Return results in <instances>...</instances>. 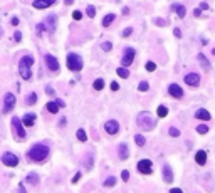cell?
<instances>
[{"label": "cell", "mask_w": 215, "mask_h": 193, "mask_svg": "<svg viewBox=\"0 0 215 193\" xmlns=\"http://www.w3.org/2000/svg\"><path fill=\"white\" fill-rule=\"evenodd\" d=\"M49 146L47 145H42V143H37V145H34L30 148V150L27 151V155L25 156L30 159V161H35V163H42L47 159L49 156Z\"/></svg>", "instance_id": "obj_1"}, {"label": "cell", "mask_w": 215, "mask_h": 193, "mask_svg": "<svg viewBox=\"0 0 215 193\" xmlns=\"http://www.w3.org/2000/svg\"><path fill=\"white\" fill-rule=\"evenodd\" d=\"M34 64V59H32L30 56H25L20 59L19 62V72H20V77H22L24 81H29L32 77V71H30V65Z\"/></svg>", "instance_id": "obj_2"}, {"label": "cell", "mask_w": 215, "mask_h": 193, "mask_svg": "<svg viewBox=\"0 0 215 193\" xmlns=\"http://www.w3.org/2000/svg\"><path fill=\"white\" fill-rule=\"evenodd\" d=\"M66 64H67V69L72 72H79L82 69V59L77 54H67L66 57Z\"/></svg>", "instance_id": "obj_3"}, {"label": "cell", "mask_w": 215, "mask_h": 193, "mask_svg": "<svg viewBox=\"0 0 215 193\" xmlns=\"http://www.w3.org/2000/svg\"><path fill=\"white\" fill-rule=\"evenodd\" d=\"M12 131H14L15 138H17L19 141H22V139L25 138V128H24V124H22V119L17 116L12 118Z\"/></svg>", "instance_id": "obj_4"}, {"label": "cell", "mask_w": 215, "mask_h": 193, "mask_svg": "<svg viewBox=\"0 0 215 193\" xmlns=\"http://www.w3.org/2000/svg\"><path fill=\"white\" fill-rule=\"evenodd\" d=\"M138 126H141L144 131H151L155 128V121H153V118L148 113H141L138 116Z\"/></svg>", "instance_id": "obj_5"}, {"label": "cell", "mask_w": 215, "mask_h": 193, "mask_svg": "<svg viewBox=\"0 0 215 193\" xmlns=\"http://www.w3.org/2000/svg\"><path fill=\"white\" fill-rule=\"evenodd\" d=\"M2 163L5 166L15 168V166L19 165V156H17V155H14L12 151H5V153L2 155Z\"/></svg>", "instance_id": "obj_6"}, {"label": "cell", "mask_w": 215, "mask_h": 193, "mask_svg": "<svg viewBox=\"0 0 215 193\" xmlns=\"http://www.w3.org/2000/svg\"><path fill=\"white\" fill-rule=\"evenodd\" d=\"M135 56H136L135 49H133V47H126V49H125V54H123V57H121V64H123V67H128V65L133 64Z\"/></svg>", "instance_id": "obj_7"}, {"label": "cell", "mask_w": 215, "mask_h": 193, "mask_svg": "<svg viewBox=\"0 0 215 193\" xmlns=\"http://www.w3.org/2000/svg\"><path fill=\"white\" fill-rule=\"evenodd\" d=\"M15 102H17V99H15V96L12 92H7L5 97H3V113H10L12 109L15 108Z\"/></svg>", "instance_id": "obj_8"}, {"label": "cell", "mask_w": 215, "mask_h": 193, "mask_svg": "<svg viewBox=\"0 0 215 193\" xmlns=\"http://www.w3.org/2000/svg\"><path fill=\"white\" fill-rule=\"evenodd\" d=\"M151 165H153V163L150 161V159H140V161H138V166H136V168H138V171H140V173H141V175H151Z\"/></svg>", "instance_id": "obj_9"}, {"label": "cell", "mask_w": 215, "mask_h": 193, "mask_svg": "<svg viewBox=\"0 0 215 193\" xmlns=\"http://www.w3.org/2000/svg\"><path fill=\"white\" fill-rule=\"evenodd\" d=\"M44 59H45V64H47L49 71H52V72H57V71H59V61H57L54 56L47 54V56L44 57Z\"/></svg>", "instance_id": "obj_10"}, {"label": "cell", "mask_w": 215, "mask_h": 193, "mask_svg": "<svg viewBox=\"0 0 215 193\" xmlns=\"http://www.w3.org/2000/svg\"><path fill=\"white\" fill-rule=\"evenodd\" d=\"M104 131L108 134H118V131H119V123L116 119H111V121H108L106 124H104Z\"/></svg>", "instance_id": "obj_11"}, {"label": "cell", "mask_w": 215, "mask_h": 193, "mask_svg": "<svg viewBox=\"0 0 215 193\" xmlns=\"http://www.w3.org/2000/svg\"><path fill=\"white\" fill-rule=\"evenodd\" d=\"M168 92H170L172 97H176V99H181V97H183V89H181L178 84H170L168 86Z\"/></svg>", "instance_id": "obj_12"}, {"label": "cell", "mask_w": 215, "mask_h": 193, "mask_svg": "<svg viewBox=\"0 0 215 193\" xmlns=\"http://www.w3.org/2000/svg\"><path fill=\"white\" fill-rule=\"evenodd\" d=\"M22 124H24V128H32V126L35 124V114H34V113H27V114H24V118H22Z\"/></svg>", "instance_id": "obj_13"}, {"label": "cell", "mask_w": 215, "mask_h": 193, "mask_svg": "<svg viewBox=\"0 0 215 193\" xmlns=\"http://www.w3.org/2000/svg\"><path fill=\"white\" fill-rule=\"evenodd\" d=\"M198 83H200V76L195 72H190L185 76V84H188V86H198Z\"/></svg>", "instance_id": "obj_14"}, {"label": "cell", "mask_w": 215, "mask_h": 193, "mask_svg": "<svg viewBox=\"0 0 215 193\" xmlns=\"http://www.w3.org/2000/svg\"><path fill=\"white\" fill-rule=\"evenodd\" d=\"M52 3H56V0H34V9H47V7H51Z\"/></svg>", "instance_id": "obj_15"}, {"label": "cell", "mask_w": 215, "mask_h": 193, "mask_svg": "<svg viewBox=\"0 0 215 193\" xmlns=\"http://www.w3.org/2000/svg\"><path fill=\"white\" fill-rule=\"evenodd\" d=\"M163 180L167 183H172L173 182V171H172L170 165H165L163 166Z\"/></svg>", "instance_id": "obj_16"}, {"label": "cell", "mask_w": 215, "mask_h": 193, "mask_svg": "<svg viewBox=\"0 0 215 193\" xmlns=\"http://www.w3.org/2000/svg\"><path fill=\"white\" fill-rule=\"evenodd\" d=\"M195 161H197V165H205L207 163V151H204V150L197 151L195 153Z\"/></svg>", "instance_id": "obj_17"}, {"label": "cell", "mask_w": 215, "mask_h": 193, "mask_svg": "<svg viewBox=\"0 0 215 193\" xmlns=\"http://www.w3.org/2000/svg\"><path fill=\"white\" fill-rule=\"evenodd\" d=\"M195 118H197V119H202V121H210V118H212V116H210V113L207 109H198L195 113Z\"/></svg>", "instance_id": "obj_18"}, {"label": "cell", "mask_w": 215, "mask_h": 193, "mask_svg": "<svg viewBox=\"0 0 215 193\" xmlns=\"http://www.w3.org/2000/svg\"><path fill=\"white\" fill-rule=\"evenodd\" d=\"M45 109H47L49 113H52V114H57V113H59V106L56 104V101H49L47 104H45Z\"/></svg>", "instance_id": "obj_19"}, {"label": "cell", "mask_w": 215, "mask_h": 193, "mask_svg": "<svg viewBox=\"0 0 215 193\" xmlns=\"http://www.w3.org/2000/svg\"><path fill=\"white\" fill-rule=\"evenodd\" d=\"M93 163H94V155L89 153L86 155V158H84V165H86V170H91V168H93Z\"/></svg>", "instance_id": "obj_20"}, {"label": "cell", "mask_w": 215, "mask_h": 193, "mask_svg": "<svg viewBox=\"0 0 215 193\" xmlns=\"http://www.w3.org/2000/svg\"><path fill=\"white\" fill-rule=\"evenodd\" d=\"M173 10H176V14H178L180 19H183L185 14H187V9H185V5H180V3H175V5H173Z\"/></svg>", "instance_id": "obj_21"}, {"label": "cell", "mask_w": 215, "mask_h": 193, "mask_svg": "<svg viewBox=\"0 0 215 193\" xmlns=\"http://www.w3.org/2000/svg\"><path fill=\"white\" fill-rule=\"evenodd\" d=\"M118 150H119V158L121 159H126L128 156H130V153H128V146L125 145V143H121Z\"/></svg>", "instance_id": "obj_22"}, {"label": "cell", "mask_w": 215, "mask_h": 193, "mask_svg": "<svg viewBox=\"0 0 215 193\" xmlns=\"http://www.w3.org/2000/svg\"><path fill=\"white\" fill-rule=\"evenodd\" d=\"M39 175H37V173H29L27 176H25V182L27 183H30V185H37V183H39Z\"/></svg>", "instance_id": "obj_23"}, {"label": "cell", "mask_w": 215, "mask_h": 193, "mask_svg": "<svg viewBox=\"0 0 215 193\" xmlns=\"http://www.w3.org/2000/svg\"><path fill=\"white\" fill-rule=\"evenodd\" d=\"M198 62L202 64V67H204L205 71H208V69H210V62H208V59H207L204 54H198Z\"/></svg>", "instance_id": "obj_24"}, {"label": "cell", "mask_w": 215, "mask_h": 193, "mask_svg": "<svg viewBox=\"0 0 215 193\" xmlns=\"http://www.w3.org/2000/svg\"><path fill=\"white\" fill-rule=\"evenodd\" d=\"M114 17H116V15L114 14H108L104 19H103V27H109L111 24L114 22Z\"/></svg>", "instance_id": "obj_25"}, {"label": "cell", "mask_w": 215, "mask_h": 193, "mask_svg": "<svg viewBox=\"0 0 215 193\" xmlns=\"http://www.w3.org/2000/svg\"><path fill=\"white\" fill-rule=\"evenodd\" d=\"M76 138L79 139L81 143H86V141H88V134H86V131H84V129H81V128L76 131Z\"/></svg>", "instance_id": "obj_26"}, {"label": "cell", "mask_w": 215, "mask_h": 193, "mask_svg": "<svg viewBox=\"0 0 215 193\" xmlns=\"http://www.w3.org/2000/svg\"><path fill=\"white\" fill-rule=\"evenodd\" d=\"M116 74L121 77V79H128V77H130V71H128L126 67H118L116 69Z\"/></svg>", "instance_id": "obj_27"}, {"label": "cell", "mask_w": 215, "mask_h": 193, "mask_svg": "<svg viewBox=\"0 0 215 193\" xmlns=\"http://www.w3.org/2000/svg\"><path fill=\"white\" fill-rule=\"evenodd\" d=\"M35 102H37V94L35 92H30V94H29V97L25 99V104L27 106H34Z\"/></svg>", "instance_id": "obj_28"}, {"label": "cell", "mask_w": 215, "mask_h": 193, "mask_svg": "<svg viewBox=\"0 0 215 193\" xmlns=\"http://www.w3.org/2000/svg\"><path fill=\"white\" fill-rule=\"evenodd\" d=\"M156 114H158L160 118H167V116H168V108H167V106H158V109H156Z\"/></svg>", "instance_id": "obj_29"}, {"label": "cell", "mask_w": 215, "mask_h": 193, "mask_svg": "<svg viewBox=\"0 0 215 193\" xmlns=\"http://www.w3.org/2000/svg\"><path fill=\"white\" fill-rule=\"evenodd\" d=\"M135 143L138 146H144V145H146V139H144L143 134H135Z\"/></svg>", "instance_id": "obj_30"}, {"label": "cell", "mask_w": 215, "mask_h": 193, "mask_svg": "<svg viewBox=\"0 0 215 193\" xmlns=\"http://www.w3.org/2000/svg\"><path fill=\"white\" fill-rule=\"evenodd\" d=\"M93 88L96 89V91H101L103 88H104V81L101 79V77H99V79H96L94 81V84H93Z\"/></svg>", "instance_id": "obj_31"}, {"label": "cell", "mask_w": 215, "mask_h": 193, "mask_svg": "<svg viewBox=\"0 0 215 193\" xmlns=\"http://www.w3.org/2000/svg\"><path fill=\"white\" fill-rule=\"evenodd\" d=\"M47 25H49V30H54V25H56V15H47Z\"/></svg>", "instance_id": "obj_32"}, {"label": "cell", "mask_w": 215, "mask_h": 193, "mask_svg": "<svg viewBox=\"0 0 215 193\" xmlns=\"http://www.w3.org/2000/svg\"><path fill=\"white\" fill-rule=\"evenodd\" d=\"M114 185H116V178H114V176H109V178L108 180H104V183H103V186H114Z\"/></svg>", "instance_id": "obj_33"}, {"label": "cell", "mask_w": 215, "mask_h": 193, "mask_svg": "<svg viewBox=\"0 0 215 193\" xmlns=\"http://www.w3.org/2000/svg\"><path fill=\"white\" fill-rule=\"evenodd\" d=\"M148 89H150V84H148L146 81H141V83L138 84V91L144 92V91H148Z\"/></svg>", "instance_id": "obj_34"}, {"label": "cell", "mask_w": 215, "mask_h": 193, "mask_svg": "<svg viewBox=\"0 0 215 193\" xmlns=\"http://www.w3.org/2000/svg\"><path fill=\"white\" fill-rule=\"evenodd\" d=\"M144 67H146V71H148V72H153V71H156V64L153 62V61H148Z\"/></svg>", "instance_id": "obj_35"}, {"label": "cell", "mask_w": 215, "mask_h": 193, "mask_svg": "<svg viewBox=\"0 0 215 193\" xmlns=\"http://www.w3.org/2000/svg\"><path fill=\"white\" fill-rule=\"evenodd\" d=\"M197 131H198L200 134H205L207 131H208V126H207V124H198V126H197Z\"/></svg>", "instance_id": "obj_36"}, {"label": "cell", "mask_w": 215, "mask_h": 193, "mask_svg": "<svg viewBox=\"0 0 215 193\" xmlns=\"http://www.w3.org/2000/svg\"><path fill=\"white\" fill-rule=\"evenodd\" d=\"M86 14H88V17H94V15H96V9H94L93 5H89L88 9H86Z\"/></svg>", "instance_id": "obj_37"}, {"label": "cell", "mask_w": 215, "mask_h": 193, "mask_svg": "<svg viewBox=\"0 0 215 193\" xmlns=\"http://www.w3.org/2000/svg\"><path fill=\"white\" fill-rule=\"evenodd\" d=\"M101 49H103V51H106V52H109L111 49H113V44H111V42H103Z\"/></svg>", "instance_id": "obj_38"}, {"label": "cell", "mask_w": 215, "mask_h": 193, "mask_svg": "<svg viewBox=\"0 0 215 193\" xmlns=\"http://www.w3.org/2000/svg\"><path fill=\"white\" fill-rule=\"evenodd\" d=\"M168 133H170V136H173V138H176V136H180V129H176V128H172L168 129Z\"/></svg>", "instance_id": "obj_39"}, {"label": "cell", "mask_w": 215, "mask_h": 193, "mask_svg": "<svg viewBox=\"0 0 215 193\" xmlns=\"http://www.w3.org/2000/svg\"><path fill=\"white\" fill-rule=\"evenodd\" d=\"M72 19H74V20H81V19H82V12L74 10V12H72Z\"/></svg>", "instance_id": "obj_40"}, {"label": "cell", "mask_w": 215, "mask_h": 193, "mask_svg": "<svg viewBox=\"0 0 215 193\" xmlns=\"http://www.w3.org/2000/svg\"><path fill=\"white\" fill-rule=\"evenodd\" d=\"M121 178H123V182H128V180H130V171H128V170H123V171H121Z\"/></svg>", "instance_id": "obj_41"}, {"label": "cell", "mask_w": 215, "mask_h": 193, "mask_svg": "<svg viewBox=\"0 0 215 193\" xmlns=\"http://www.w3.org/2000/svg\"><path fill=\"white\" fill-rule=\"evenodd\" d=\"M45 92H47L51 97H56V91H54V89L51 88V86H47V88H45Z\"/></svg>", "instance_id": "obj_42"}, {"label": "cell", "mask_w": 215, "mask_h": 193, "mask_svg": "<svg viewBox=\"0 0 215 193\" xmlns=\"http://www.w3.org/2000/svg\"><path fill=\"white\" fill-rule=\"evenodd\" d=\"M131 32H133V29H131V27H126L125 30H123V37H130Z\"/></svg>", "instance_id": "obj_43"}, {"label": "cell", "mask_w": 215, "mask_h": 193, "mask_svg": "<svg viewBox=\"0 0 215 193\" xmlns=\"http://www.w3.org/2000/svg\"><path fill=\"white\" fill-rule=\"evenodd\" d=\"M14 39H15V42H20V40H22V34H20V30H15Z\"/></svg>", "instance_id": "obj_44"}, {"label": "cell", "mask_w": 215, "mask_h": 193, "mask_svg": "<svg viewBox=\"0 0 215 193\" xmlns=\"http://www.w3.org/2000/svg\"><path fill=\"white\" fill-rule=\"evenodd\" d=\"M54 101H56V104L59 106V108H64V106H66V102L62 99H59V97H54Z\"/></svg>", "instance_id": "obj_45"}, {"label": "cell", "mask_w": 215, "mask_h": 193, "mask_svg": "<svg viewBox=\"0 0 215 193\" xmlns=\"http://www.w3.org/2000/svg\"><path fill=\"white\" fill-rule=\"evenodd\" d=\"M155 24L156 25H160V27H163V25H167V22H165L163 19H155Z\"/></svg>", "instance_id": "obj_46"}, {"label": "cell", "mask_w": 215, "mask_h": 193, "mask_svg": "<svg viewBox=\"0 0 215 193\" xmlns=\"http://www.w3.org/2000/svg\"><path fill=\"white\" fill-rule=\"evenodd\" d=\"M81 171H77V173L76 175H74V178H72V183H77V182H79V178H81Z\"/></svg>", "instance_id": "obj_47"}, {"label": "cell", "mask_w": 215, "mask_h": 193, "mask_svg": "<svg viewBox=\"0 0 215 193\" xmlns=\"http://www.w3.org/2000/svg\"><path fill=\"white\" fill-rule=\"evenodd\" d=\"M37 30H39V32H44L45 30V24H37Z\"/></svg>", "instance_id": "obj_48"}, {"label": "cell", "mask_w": 215, "mask_h": 193, "mask_svg": "<svg viewBox=\"0 0 215 193\" xmlns=\"http://www.w3.org/2000/svg\"><path fill=\"white\" fill-rule=\"evenodd\" d=\"M207 9H208V3H207V2H202V3H200V10H207Z\"/></svg>", "instance_id": "obj_49"}, {"label": "cell", "mask_w": 215, "mask_h": 193, "mask_svg": "<svg viewBox=\"0 0 215 193\" xmlns=\"http://www.w3.org/2000/svg\"><path fill=\"white\" fill-rule=\"evenodd\" d=\"M111 89H113V91H118V89H119V84H118V83H111Z\"/></svg>", "instance_id": "obj_50"}, {"label": "cell", "mask_w": 215, "mask_h": 193, "mask_svg": "<svg viewBox=\"0 0 215 193\" xmlns=\"http://www.w3.org/2000/svg\"><path fill=\"white\" fill-rule=\"evenodd\" d=\"M19 193H27V191H25V186H24V183L19 185Z\"/></svg>", "instance_id": "obj_51"}, {"label": "cell", "mask_w": 215, "mask_h": 193, "mask_svg": "<svg viewBox=\"0 0 215 193\" xmlns=\"http://www.w3.org/2000/svg\"><path fill=\"white\" fill-rule=\"evenodd\" d=\"M173 34H175V37H181V32H180V29H175V30H173Z\"/></svg>", "instance_id": "obj_52"}, {"label": "cell", "mask_w": 215, "mask_h": 193, "mask_svg": "<svg viewBox=\"0 0 215 193\" xmlns=\"http://www.w3.org/2000/svg\"><path fill=\"white\" fill-rule=\"evenodd\" d=\"M10 24H12V25H19V19H17V17H14V19L10 20Z\"/></svg>", "instance_id": "obj_53"}, {"label": "cell", "mask_w": 215, "mask_h": 193, "mask_svg": "<svg viewBox=\"0 0 215 193\" xmlns=\"http://www.w3.org/2000/svg\"><path fill=\"white\" fill-rule=\"evenodd\" d=\"M170 193H183V191H181V188H172Z\"/></svg>", "instance_id": "obj_54"}, {"label": "cell", "mask_w": 215, "mask_h": 193, "mask_svg": "<svg viewBox=\"0 0 215 193\" xmlns=\"http://www.w3.org/2000/svg\"><path fill=\"white\" fill-rule=\"evenodd\" d=\"M200 14H202L200 9H195V10H193V15H195V17H200Z\"/></svg>", "instance_id": "obj_55"}, {"label": "cell", "mask_w": 215, "mask_h": 193, "mask_svg": "<svg viewBox=\"0 0 215 193\" xmlns=\"http://www.w3.org/2000/svg\"><path fill=\"white\" fill-rule=\"evenodd\" d=\"M72 2H74V0H64L66 5H72Z\"/></svg>", "instance_id": "obj_56"}, {"label": "cell", "mask_w": 215, "mask_h": 193, "mask_svg": "<svg viewBox=\"0 0 215 193\" xmlns=\"http://www.w3.org/2000/svg\"><path fill=\"white\" fill-rule=\"evenodd\" d=\"M123 14H125V15H128V14H130V10H128V7H125V9H123Z\"/></svg>", "instance_id": "obj_57"}, {"label": "cell", "mask_w": 215, "mask_h": 193, "mask_svg": "<svg viewBox=\"0 0 215 193\" xmlns=\"http://www.w3.org/2000/svg\"><path fill=\"white\" fill-rule=\"evenodd\" d=\"M212 52H213V56H215V49H213V51H212Z\"/></svg>", "instance_id": "obj_58"}]
</instances>
